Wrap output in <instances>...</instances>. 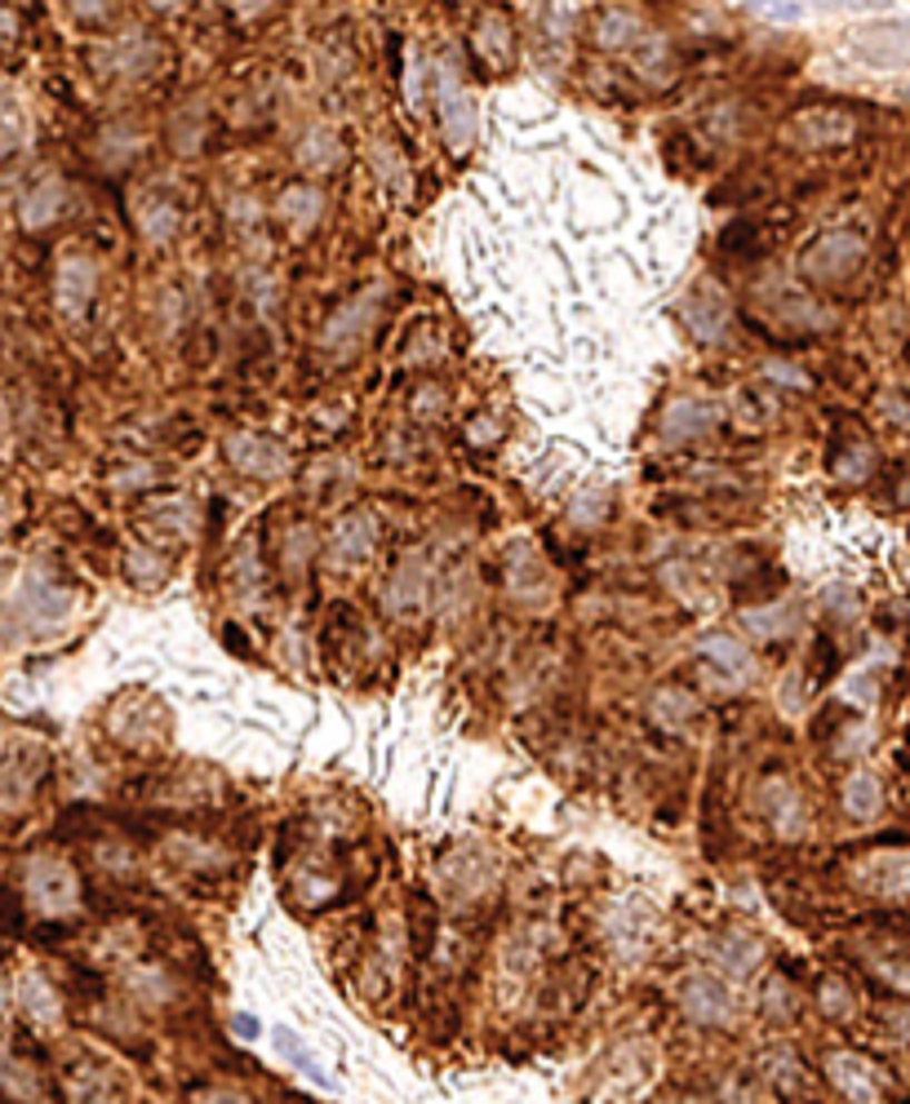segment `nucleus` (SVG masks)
I'll return each mask as SVG.
<instances>
[{
    "mask_svg": "<svg viewBox=\"0 0 910 1104\" xmlns=\"http://www.w3.org/2000/svg\"><path fill=\"white\" fill-rule=\"evenodd\" d=\"M822 1070H827V1083L849 1104H884V1096H889V1078H884L880 1061H871L862 1052H827Z\"/></svg>",
    "mask_w": 910,
    "mask_h": 1104,
    "instance_id": "f257e3e1",
    "label": "nucleus"
},
{
    "mask_svg": "<svg viewBox=\"0 0 910 1104\" xmlns=\"http://www.w3.org/2000/svg\"><path fill=\"white\" fill-rule=\"evenodd\" d=\"M27 901H31V909H40V914H71L76 909V901H80V883H76V874H71V865H62L58 856H31L27 861Z\"/></svg>",
    "mask_w": 910,
    "mask_h": 1104,
    "instance_id": "f03ea898",
    "label": "nucleus"
},
{
    "mask_svg": "<svg viewBox=\"0 0 910 1104\" xmlns=\"http://www.w3.org/2000/svg\"><path fill=\"white\" fill-rule=\"evenodd\" d=\"M867 258V245L853 236V231H827L818 236L804 253H800V271L809 280H822V285H835V280H849Z\"/></svg>",
    "mask_w": 910,
    "mask_h": 1104,
    "instance_id": "7ed1b4c3",
    "label": "nucleus"
},
{
    "mask_svg": "<svg viewBox=\"0 0 910 1104\" xmlns=\"http://www.w3.org/2000/svg\"><path fill=\"white\" fill-rule=\"evenodd\" d=\"M680 1012L702 1030H729L733 1016H738V998H733V989L724 981L698 972V976H689L680 985Z\"/></svg>",
    "mask_w": 910,
    "mask_h": 1104,
    "instance_id": "20e7f679",
    "label": "nucleus"
},
{
    "mask_svg": "<svg viewBox=\"0 0 910 1104\" xmlns=\"http://www.w3.org/2000/svg\"><path fill=\"white\" fill-rule=\"evenodd\" d=\"M849 133H853V120L835 107H809V111L787 120V142H795V147H835Z\"/></svg>",
    "mask_w": 910,
    "mask_h": 1104,
    "instance_id": "39448f33",
    "label": "nucleus"
},
{
    "mask_svg": "<svg viewBox=\"0 0 910 1104\" xmlns=\"http://www.w3.org/2000/svg\"><path fill=\"white\" fill-rule=\"evenodd\" d=\"M93 289H98V267L93 258L85 253H71L58 262V280H53V298L62 307V316H85V307L93 302Z\"/></svg>",
    "mask_w": 910,
    "mask_h": 1104,
    "instance_id": "423d86ee",
    "label": "nucleus"
},
{
    "mask_svg": "<svg viewBox=\"0 0 910 1104\" xmlns=\"http://www.w3.org/2000/svg\"><path fill=\"white\" fill-rule=\"evenodd\" d=\"M378 289H369V294H360L356 302H347L329 325H325V334H320V347L325 351H356L360 347V338H365V329L374 325V316H378Z\"/></svg>",
    "mask_w": 910,
    "mask_h": 1104,
    "instance_id": "0eeeda50",
    "label": "nucleus"
},
{
    "mask_svg": "<svg viewBox=\"0 0 910 1104\" xmlns=\"http://www.w3.org/2000/svg\"><path fill=\"white\" fill-rule=\"evenodd\" d=\"M441 120H445V142L454 151H466L475 138V102L454 80L449 67H441Z\"/></svg>",
    "mask_w": 910,
    "mask_h": 1104,
    "instance_id": "6e6552de",
    "label": "nucleus"
},
{
    "mask_svg": "<svg viewBox=\"0 0 910 1104\" xmlns=\"http://www.w3.org/2000/svg\"><path fill=\"white\" fill-rule=\"evenodd\" d=\"M227 457H231V466L245 470V475H280V470L289 466L285 448L271 444V439H263V435H231V439H227Z\"/></svg>",
    "mask_w": 910,
    "mask_h": 1104,
    "instance_id": "1a4fd4ad",
    "label": "nucleus"
},
{
    "mask_svg": "<svg viewBox=\"0 0 910 1104\" xmlns=\"http://www.w3.org/2000/svg\"><path fill=\"white\" fill-rule=\"evenodd\" d=\"M18 1003H22V1016H27L36 1030H58V1025H62V1003H58V994L49 989V981L22 976Z\"/></svg>",
    "mask_w": 910,
    "mask_h": 1104,
    "instance_id": "9d476101",
    "label": "nucleus"
},
{
    "mask_svg": "<svg viewBox=\"0 0 910 1104\" xmlns=\"http://www.w3.org/2000/svg\"><path fill=\"white\" fill-rule=\"evenodd\" d=\"M684 316H689V329H693L702 342H715V338L724 334V325H729V307H724V298H720L711 285H702V289L689 298Z\"/></svg>",
    "mask_w": 910,
    "mask_h": 1104,
    "instance_id": "9b49d317",
    "label": "nucleus"
},
{
    "mask_svg": "<svg viewBox=\"0 0 910 1104\" xmlns=\"http://www.w3.org/2000/svg\"><path fill=\"white\" fill-rule=\"evenodd\" d=\"M320 209H325V196H320L316 187H307V182L285 187V191H280V200H276V213H280L294 231H307V227L320 218Z\"/></svg>",
    "mask_w": 910,
    "mask_h": 1104,
    "instance_id": "f8f14e48",
    "label": "nucleus"
},
{
    "mask_svg": "<svg viewBox=\"0 0 910 1104\" xmlns=\"http://www.w3.org/2000/svg\"><path fill=\"white\" fill-rule=\"evenodd\" d=\"M62 205H67V187L58 178L36 182L27 191V200H22V227H49L62 213Z\"/></svg>",
    "mask_w": 910,
    "mask_h": 1104,
    "instance_id": "ddd939ff",
    "label": "nucleus"
},
{
    "mask_svg": "<svg viewBox=\"0 0 910 1104\" xmlns=\"http://www.w3.org/2000/svg\"><path fill=\"white\" fill-rule=\"evenodd\" d=\"M374 519L369 515H352V519H343L338 524V537H334V555H338V564H360V559H369L374 555Z\"/></svg>",
    "mask_w": 910,
    "mask_h": 1104,
    "instance_id": "4468645a",
    "label": "nucleus"
},
{
    "mask_svg": "<svg viewBox=\"0 0 910 1104\" xmlns=\"http://www.w3.org/2000/svg\"><path fill=\"white\" fill-rule=\"evenodd\" d=\"M698 653H702L715 670H724V675H738V679L751 675V657H746V648H742L733 635H702V639H698Z\"/></svg>",
    "mask_w": 910,
    "mask_h": 1104,
    "instance_id": "2eb2a0df",
    "label": "nucleus"
},
{
    "mask_svg": "<svg viewBox=\"0 0 910 1104\" xmlns=\"http://www.w3.org/2000/svg\"><path fill=\"white\" fill-rule=\"evenodd\" d=\"M880 807H884V789H880L876 772H853L844 780V812L853 820H871V816H880Z\"/></svg>",
    "mask_w": 910,
    "mask_h": 1104,
    "instance_id": "dca6fc26",
    "label": "nucleus"
},
{
    "mask_svg": "<svg viewBox=\"0 0 910 1104\" xmlns=\"http://www.w3.org/2000/svg\"><path fill=\"white\" fill-rule=\"evenodd\" d=\"M760 1070H764L769 1087H778V1092H795V1087L804 1083V1061H800L791 1047L764 1052V1056H760Z\"/></svg>",
    "mask_w": 910,
    "mask_h": 1104,
    "instance_id": "f3484780",
    "label": "nucleus"
},
{
    "mask_svg": "<svg viewBox=\"0 0 910 1104\" xmlns=\"http://www.w3.org/2000/svg\"><path fill=\"white\" fill-rule=\"evenodd\" d=\"M711 426V408L706 404H693V399H680L666 417H662V430L671 435V439H689V435H698V430H706Z\"/></svg>",
    "mask_w": 910,
    "mask_h": 1104,
    "instance_id": "a211bd4d",
    "label": "nucleus"
},
{
    "mask_svg": "<svg viewBox=\"0 0 910 1104\" xmlns=\"http://www.w3.org/2000/svg\"><path fill=\"white\" fill-rule=\"evenodd\" d=\"M138 227H142L147 240H169V236L178 231V205L151 196V200L138 209Z\"/></svg>",
    "mask_w": 910,
    "mask_h": 1104,
    "instance_id": "6ab92c4d",
    "label": "nucleus"
},
{
    "mask_svg": "<svg viewBox=\"0 0 910 1104\" xmlns=\"http://www.w3.org/2000/svg\"><path fill=\"white\" fill-rule=\"evenodd\" d=\"M338 138H334V129H311L307 138H303V147H298V160L307 165V169H334L338 165Z\"/></svg>",
    "mask_w": 910,
    "mask_h": 1104,
    "instance_id": "aec40b11",
    "label": "nucleus"
},
{
    "mask_svg": "<svg viewBox=\"0 0 910 1104\" xmlns=\"http://www.w3.org/2000/svg\"><path fill=\"white\" fill-rule=\"evenodd\" d=\"M818 1007H822V1016H831V1021H849V1016L858 1012L853 985H849V981H840V976H827V981H822V989H818Z\"/></svg>",
    "mask_w": 910,
    "mask_h": 1104,
    "instance_id": "412c9836",
    "label": "nucleus"
},
{
    "mask_svg": "<svg viewBox=\"0 0 910 1104\" xmlns=\"http://www.w3.org/2000/svg\"><path fill=\"white\" fill-rule=\"evenodd\" d=\"M720 963L733 972V976H746L755 963H760V945L751 936H724L720 941Z\"/></svg>",
    "mask_w": 910,
    "mask_h": 1104,
    "instance_id": "4be33fe9",
    "label": "nucleus"
},
{
    "mask_svg": "<svg viewBox=\"0 0 910 1104\" xmlns=\"http://www.w3.org/2000/svg\"><path fill=\"white\" fill-rule=\"evenodd\" d=\"M475 40H479V49H484L493 62H506V58H511V27H506L502 18H484V22L475 27Z\"/></svg>",
    "mask_w": 910,
    "mask_h": 1104,
    "instance_id": "5701e85b",
    "label": "nucleus"
},
{
    "mask_svg": "<svg viewBox=\"0 0 910 1104\" xmlns=\"http://www.w3.org/2000/svg\"><path fill=\"white\" fill-rule=\"evenodd\" d=\"M635 31H640L635 13H626V9H609V13H604V22L595 27V40H600V44H626V40H635Z\"/></svg>",
    "mask_w": 910,
    "mask_h": 1104,
    "instance_id": "b1692460",
    "label": "nucleus"
},
{
    "mask_svg": "<svg viewBox=\"0 0 910 1104\" xmlns=\"http://www.w3.org/2000/svg\"><path fill=\"white\" fill-rule=\"evenodd\" d=\"M374 173L383 178V182H392V187H409V173H405V156L392 147V142H378L374 147Z\"/></svg>",
    "mask_w": 910,
    "mask_h": 1104,
    "instance_id": "393cba45",
    "label": "nucleus"
},
{
    "mask_svg": "<svg viewBox=\"0 0 910 1104\" xmlns=\"http://www.w3.org/2000/svg\"><path fill=\"white\" fill-rule=\"evenodd\" d=\"M867 470H871V444H867V439L849 444V452H844V457H835V475H840L844 484H862V479H867Z\"/></svg>",
    "mask_w": 910,
    "mask_h": 1104,
    "instance_id": "a878e982",
    "label": "nucleus"
},
{
    "mask_svg": "<svg viewBox=\"0 0 910 1104\" xmlns=\"http://www.w3.org/2000/svg\"><path fill=\"white\" fill-rule=\"evenodd\" d=\"M684 693L680 688H666V693H657V719H666V724H675V719H684V715H693V702H680Z\"/></svg>",
    "mask_w": 910,
    "mask_h": 1104,
    "instance_id": "bb28decb",
    "label": "nucleus"
},
{
    "mask_svg": "<svg viewBox=\"0 0 910 1104\" xmlns=\"http://www.w3.org/2000/svg\"><path fill=\"white\" fill-rule=\"evenodd\" d=\"M764 1012H769L773 1021H787V1012H791V994H787V985H782V981L764 985Z\"/></svg>",
    "mask_w": 910,
    "mask_h": 1104,
    "instance_id": "cd10ccee",
    "label": "nucleus"
},
{
    "mask_svg": "<svg viewBox=\"0 0 910 1104\" xmlns=\"http://www.w3.org/2000/svg\"><path fill=\"white\" fill-rule=\"evenodd\" d=\"M409 58H414V67H409V102L423 107V98H427V67H423L418 53H409Z\"/></svg>",
    "mask_w": 910,
    "mask_h": 1104,
    "instance_id": "c85d7f7f",
    "label": "nucleus"
},
{
    "mask_svg": "<svg viewBox=\"0 0 910 1104\" xmlns=\"http://www.w3.org/2000/svg\"><path fill=\"white\" fill-rule=\"evenodd\" d=\"M196 1104H249V1096L240 1087H209V1092H196Z\"/></svg>",
    "mask_w": 910,
    "mask_h": 1104,
    "instance_id": "c756f323",
    "label": "nucleus"
},
{
    "mask_svg": "<svg viewBox=\"0 0 910 1104\" xmlns=\"http://www.w3.org/2000/svg\"><path fill=\"white\" fill-rule=\"evenodd\" d=\"M231 1030H236V1034H240V1038H258V1021H254V1016H249V1012H240V1016H236V1021H231Z\"/></svg>",
    "mask_w": 910,
    "mask_h": 1104,
    "instance_id": "7c9ffc66",
    "label": "nucleus"
},
{
    "mask_svg": "<svg viewBox=\"0 0 910 1104\" xmlns=\"http://www.w3.org/2000/svg\"><path fill=\"white\" fill-rule=\"evenodd\" d=\"M4 1003H9V985H4V976H0V1012H4Z\"/></svg>",
    "mask_w": 910,
    "mask_h": 1104,
    "instance_id": "2f4dec72",
    "label": "nucleus"
},
{
    "mask_svg": "<svg viewBox=\"0 0 910 1104\" xmlns=\"http://www.w3.org/2000/svg\"><path fill=\"white\" fill-rule=\"evenodd\" d=\"M4 1070H9V1061H4V1047H0V1087H4Z\"/></svg>",
    "mask_w": 910,
    "mask_h": 1104,
    "instance_id": "473e14b6",
    "label": "nucleus"
},
{
    "mask_svg": "<svg viewBox=\"0 0 910 1104\" xmlns=\"http://www.w3.org/2000/svg\"><path fill=\"white\" fill-rule=\"evenodd\" d=\"M4 524H9V506L0 501V533H4Z\"/></svg>",
    "mask_w": 910,
    "mask_h": 1104,
    "instance_id": "72a5a7b5",
    "label": "nucleus"
}]
</instances>
